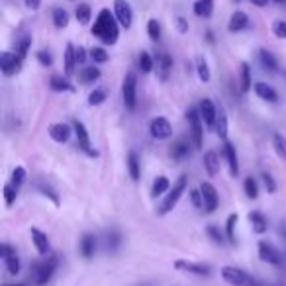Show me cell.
Returning <instances> with one entry per match:
<instances>
[{
  "label": "cell",
  "mask_w": 286,
  "mask_h": 286,
  "mask_svg": "<svg viewBox=\"0 0 286 286\" xmlns=\"http://www.w3.org/2000/svg\"><path fill=\"white\" fill-rule=\"evenodd\" d=\"M118 20L116 14H110L108 8L100 10V14L96 16V22L92 26V35L98 37L102 44L114 45L120 37V30H118Z\"/></svg>",
  "instance_id": "obj_1"
},
{
  "label": "cell",
  "mask_w": 286,
  "mask_h": 286,
  "mask_svg": "<svg viewBox=\"0 0 286 286\" xmlns=\"http://www.w3.org/2000/svg\"><path fill=\"white\" fill-rule=\"evenodd\" d=\"M187 185H188L187 175H180L178 178H176V182L173 185L171 192L167 194L165 200H163V204H161V206H159V210H157V214H159V216H165V214H169L171 210L175 208L176 204H178V200H180V196L185 194Z\"/></svg>",
  "instance_id": "obj_2"
},
{
  "label": "cell",
  "mask_w": 286,
  "mask_h": 286,
  "mask_svg": "<svg viewBox=\"0 0 286 286\" xmlns=\"http://www.w3.org/2000/svg\"><path fill=\"white\" fill-rule=\"evenodd\" d=\"M221 278L231 286H261L255 278L247 275L245 271L237 269V267H231V264H226L221 267Z\"/></svg>",
  "instance_id": "obj_3"
},
{
  "label": "cell",
  "mask_w": 286,
  "mask_h": 286,
  "mask_svg": "<svg viewBox=\"0 0 286 286\" xmlns=\"http://www.w3.org/2000/svg\"><path fill=\"white\" fill-rule=\"evenodd\" d=\"M121 98H124V104H126L128 110H135V104H137V77H135L133 71H130L124 77V83H121Z\"/></svg>",
  "instance_id": "obj_4"
},
{
  "label": "cell",
  "mask_w": 286,
  "mask_h": 286,
  "mask_svg": "<svg viewBox=\"0 0 286 286\" xmlns=\"http://www.w3.org/2000/svg\"><path fill=\"white\" fill-rule=\"evenodd\" d=\"M57 264H59L57 255H51V257H47L45 261L35 264V284L37 286L47 284V282L51 280L53 273L57 271Z\"/></svg>",
  "instance_id": "obj_5"
},
{
  "label": "cell",
  "mask_w": 286,
  "mask_h": 286,
  "mask_svg": "<svg viewBox=\"0 0 286 286\" xmlns=\"http://www.w3.org/2000/svg\"><path fill=\"white\" fill-rule=\"evenodd\" d=\"M187 120L190 124V137H192V143L194 147H202V137H204V130H202V116H200V110L196 108H190L187 114Z\"/></svg>",
  "instance_id": "obj_6"
},
{
  "label": "cell",
  "mask_w": 286,
  "mask_h": 286,
  "mask_svg": "<svg viewBox=\"0 0 286 286\" xmlns=\"http://www.w3.org/2000/svg\"><path fill=\"white\" fill-rule=\"evenodd\" d=\"M22 61L24 59H20L18 53H10V51L0 53V69H2V75H4V77L16 75V73L22 69Z\"/></svg>",
  "instance_id": "obj_7"
},
{
  "label": "cell",
  "mask_w": 286,
  "mask_h": 286,
  "mask_svg": "<svg viewBox=\"0 0 286 286\" xmlns=\"http://www.w3.org/2000/svg\"><path fill=\"white\" fill-rule=\"evenodd\" d=\"M114 14H116V20L120 22L121 28H126V30L132 28L133 12L130 2H126V0H114Z\"/></svg>",
  "instance_id": "obj_8"
},
{
  "label": "cell",
  "mask_w": 286,
  "mask_h": 286,
  "mask_svg": "<svg viewBox=\"0 0 286 286\" xmlns=\"http://www.w3.org/2000/svg\"><path fill=\"white\" fill-rule=\"evenodd\" d=\"M149 132H151V135H153L155 139H167L173 133V126H171V121L167 120V118L157 116L149 124Z\"/></svg>",
  "instance_id": "obj_9"
},
{
  "label": "cell",
  "mask_w": 286,
  "mask_h": 286,
  "mask_svg": "<svg viewBox=\"0 0 286 286\" xmlns=\"http://www.w3.org/2000/svg\"><path fill=\"white\" fill-rule=\"evenodd\" d=\"M73 132H75V135H77V143L78 147L85 151L87 155H90V157H96V151H92L90 149V135H88L87 128H85V124L78 120H73Z\"/></svg>",
  "instance_id": "obj_10"
},
{
  "label": "cell",
  "mask_w": 286,
  "mask_h": 286,
  "mask_svg": "<svg viewBox=\"0 0 286 286\" xmlns=\"http://www.w3.org/2000/svg\"><path fill=\"white\" fill-rule=\"evenodd\" d=\"M200 192H202V198H204V210L206 214H214L218 208V190L214 188V185L210 182H202L200 185Z\"/></svg>",
  "instance_id": "obj_11"
},
{
  "label": "cell",
  "mask_w": 286,
  "mask_h": 286,
  "mask_svg": "<svg viewBox=\"0 0 286 286\" xmlns=\"http://www.w3.org/2000/svg\"><path fill=\"white\" fill-rule=\"evenodd\" d=\"M198 110H200V116H202L204 124L208 126L210 130L216 128V121H218V108H216V104H214L210 98H204L202 102H200Z\"/></svg>",
  "instance_id": "obj_12"
},
{
  "label": "cell",
  "mask_w": 286,
  "mask_h": 286,
  "mask_svg": "<svg viewBox=\"0 0 286 286\" xmlns=\"http://www.w3.org/2000/svg\"><path fill=\"white\" fill-rule=\"evenodd\" d=\"M176 271H182V273H190V275H198V276H208L210 275V267L202 263H192V261H182L178 259L175 261Z\"/></svg>",
  "instance_id": "obj_13"
},
{
  "label": "cell",
  "mask_w": 286,
  "mask_h": 286,
  "mask_svg": "<svg viewBox=\"0 0 286 286\" xmlns=\"http://www.w3.org/2000/svg\"><path fill=\"white\" fill-rule=\"evenodd\" d=\"M259 257H261V261L269 264H280V261H282L278 249L267 241H259Z\"/></svg>",
  "instance_id": "obj_14"
},
{
  "label": "cell",
  "mask_w": 286,
  "mask_h": 286,
  "mask_svg": "<svg viewBox=\"0 0 286 286\" xmlns=\"http://www.w3.org/2000/svg\"><path fill=\"white\" fill-rule=\"evenodd\" d=\"M32 241H33V245H35V249H37V253L39 255H49L51 253L49 239H47V235H45L42 230L32 228Z\"/></svg>",
  "instance_id": "obj_15"
},
{
  "label": "cell",
  "mask_w": 286,
  "mask_h": 286,
  "mask_svg": "<svg viewBox=\"0 0 286 286\" xmlns=\"http://www.w3.org/2000/svg\"><path fill=\"white\" fill-rule=\"evenodd\" d=\"M49 137L57 143H65L69 137H71V128L67 124H51L49 126Z\"/></svg>",
  "instance_id": "obj_16"
},
{
  "label": "cell",
  "mask_w": 286,
  "mask_h": 286,
  "mask_svg": "<svg viewBox=\"0 0 286 286\" xmlns=\"http://www.w3.org/2000/svg\"><path fill=\"white\" fill-rule=\"evenodd\" d=\"M249 26V16L245 14V12H235V14H231L230 18V24H228V30H230L231 33L235 32H241V30H245Z\"/></svg>",
  "instance_id": "obj_17"
},
{
  "label": "cell",
  "mask_w": 286,
  "mask_h": 286,
  "mask_svg": "<svg viewBox=\"0 0 286 286\" xmlns=\"http://www.w3.org/2000/svg\"><path fill=\"white\" fill-rule=\"evenodd\" d=\"M171 69H173V59H171L169 53H161V55H157V75H159V78H161L163 83L169 78Z\"/></svg>",
  "instance_id": "obj_18"
},
{
  "label": "cell",
  "mask_w": 286,
  "mask_h": 286,
  "mask_svg": "<svg viewBox=\"0 0 286 286\" xmlns=\"http://www.w3.org/2000/svg\"><path fill=\"white\" fill-rule=\"evenodd\" d=\"M75 65L77 63V49L73 44H67L65 47V77H73L75 75Z\"/></svg>",
  "instance_id": "obj_19"
},
{
  "label": "cell",
  "mask_w": 286,
  "mask_h": 286,
  "mask_svg": "<svg viewBox=\"0 0 286 286\" xmlns=\"http://www.w3.org/2000/svg\"><path fill=\"white\" fill-rule=\"evenodd\" d=\"M255 94H257L259 98L267 100V102H278L276 90L271 87V85H267V83H255Z\"/></svg>",
  "instance_id": "obj_20"
},
{
  "label": "cell",
  "mask_w": 286,
  "mask_h": 286,
  "mask_svg": "<svg viewBox=\"0 0 286 286\" xmlns=\"http://www.w3.org/2000/svg\"><path fill=\"white\" fill-rule=\"evenodd\" d=\"M223 153H226V159H228V165H230L231 176H237V175H239V165H237V153H235V147H233V143L226 141V145H223Z\"/></svg>",
  "instance_id": "obj_21"
},
{
  "label": "cell",
  "mask_w": 286,
  "mask_h": 286,
  "mask_svg": "<svg viewBox=\"0 0 286 286\" xmlns=\"http://www.w3.org/2000/svg\"><path fill=\"white\" fill-rule=\"evenodd\" d=\"M96 251V237L92 233H85L83 239H80V255L85 259H90Z\"/></svg>",
  "instance_id": "obj_22"
},
{
  "label": "cell",
  "mask_w": 286,
  "mask_h": 286,
  "mask_svg": "<svg viewBox=\"0 0 286 286\" xmlns=\"http://www.w3.org/2000/svg\"><path fill=\"white\" fill-rule=\"evenodd\" d=\"M204 169L210 176H216L220 173V159H218V153L214 151H208L204 155Z\"/></svg>",
  "instance_id": "obj_23"
},
{
  "label": "cell",
  "mask_w": 286,
  "mask_h": 286,
  "mask_svg": "<svg viewBox=\"0 0 286 286\" xmlns=\"http://www.w3.org/2000/svg\"><path fill=\"white\" fill-rule=\"evenodd\" d=\"M192 10L200 18H210L212 12H214V0H196L194 6H192Z\"/></svg>",
  "instance_id": "obj_24"
},
{
  "label": "cell",
  "mask_w": 286,
  "mask_h": 286,
  "mask_svg": "<svg viewBox=\"0 0 286 286\" xmlns=\"http://www.w3.org/2000/svg\"><path fill=\"white\" fill-rule=\"evenodd\" d=\"M188 143L187 139H176L173 143V147H171V157L175 159V161H182V159H187L188 157Z\"/></svg>",
  "instance_id": "obj_25"
},
{
  "label": "cell",
  "mask_w": 286,
  "mask_h": 286,
  "mask_svg": "<svg viewBox=\"0 0 286 286\" xmlns=\"http://www.w3.org/2000/svg\"><path fill=\"white\" fill-rule=\"evenodd\" d=\"M249 221H251V226H253L255 233H259V235L269 230V221H267V218H264L261 212H251V214H249Z\"/></svg>",
  "instance_id": "obj_26"
},
{
  "label": "cell",
  "mask_w": 286,
  "mask_h": 286,
  "mask_svg": "<svg viewBox=\"0 0 286 286\" xmlns=\"http://www.w3.org/2000/svg\"><path fill=\"white\" fill-rule=\"evenodd\" d=\"M128 171H130V176H132L133 182H137L139 176H141V171H139V159H137V153H135V151H130V153H128Z\"/></svg>",
  "instance_id": "obj_27"
},
{
  "label": "cell",
  "mask_w": 286,
  "mask_h": 286,
  "mask_svg": "<svg viewBox=\"0 0 286 286\" xmlns=\"http://www.w3.org/2000/svg\"><path fill=\"white\" fill-rule=\"evenodd\" d=\"M49 87L51 90H55V92H67V90H75L73 85L67 80V77H61V75H53L51 80H49Z\"/></svg>",
  "instance_id": "obj_28"
},
{
  "label": "cell",
  "mask_w": 286,
  "mask_h": 286,
  "mask_svg": "<svg viewBox=\"0 0 286 286\" xmlns=\"http://www.w3.org/2000/svg\"><path fill=\"white\" fill-rule=\"evenodd\" d=\"M75 16H77L78 24L87 26L90 22V18H92V8L88 4H85V2H80V4H77V8H75Z\"/></svg>",
  "instance_id": "obj_29"
},
{
  "label": "cell",
  "mask_w": 286,
  "mask_h": 286,
  "mask_svg": "<svg viewBox=\"0 0 286 286\" xmlns=\"http://www.w3.org/2000/svg\"><path fill=\"white\" fill-rule=\"evenodd\" d=\"M216 133L220 135V139H228V116H226V110L220 106V112H218V121H216Z\"/></svg>",
  "instance_id": "obj_30"
},
{
  "label": "cell",
  "mask_w": 286,
  "mask_h": 286,
  "mask_svg": "<svg viewBox=\"0 0 286 286\" xmlns=\"http://www.w3.org/2000/svg\"><path fill=\"white\" fill-rule=\"evenodd\" d=\"M78 78H80V83H85V85L96 83L100 78V69H96V67H85V69L80 71Z\"/></svg>",
  "instance_id": "obj_31"
},
{
  "label": "cell",
  "mask_w": 286,
  "mask_h": 286,
  "mask_svg": "<svg viewBox=\"0 0 286 286\" xmlns=\"http://www.w3.org/2000/svg\"><path fill=\"white\" fill-rule=\"evenodd\" d=\"M169 188H171L169 178H167V176H157V178H155V182H153V188H151V194H153L155 198H157V196L165 194Z\"/></svg>",
  "instance_id": "obj_32"
},
{
  "label": "cell",
  "mask_w": 286,
  "mask_h": 286,
  "mask_svg": "<svg viewBox=\"0 0 286 286\" xmlns=\"http://www.w3.org/2000/svg\"><path fill=\"white\" fill-rule=\"evenodd\" d=\"M239 88H241L243 94L251 90V67L247 63H241V85H239Z\"/></svg>",
  "instance_id": "obj_33"
},
{
  "label": "cell",
  "mask_w": 286,
  "mask_h": 286,
  "mask_svg": "<svg viewBox=\"0 0 286 286\" xmlns=\"http://www.w3.org/2000/svg\"><path fill=\"white\" fill-rule=\"evenodd\" d=\"M259 57H261V63H263L264 69H269V71H276V69H278V63H276L275 55H273L271 51L261 49V51H259Z\"/></svg>",
  "instance_id": "obj_34"
},
{
  "label": "cell",
  "mask_w": 286,
  "mask_h": 286,
  "mask_svg": "<svg viewBox=\"0 0 286 286\" xmlns=\"http://www.w3.org/2000/svg\"><path fill=\"white\" fill-rule=\"evenodd\" d=\"M53 24H55V28H59V30L67 28L69 26V14H67V10H63V8L53 10Z\"/></svg>",
  "instance_id": "obj_35"
},
{
  "label": "cell",
  "mask_w": 286,
  "mask_h": 286,
  "mask_svg": "<svg viewBox=\"0 0 286 286\" xmlns=\"http://www.w3.org/2000/svg\"><path fill=\"white\" fill-rule=\"evenodd\" d=\"M153 65H155V61H153V57L149 55V51H141V53H139V69H141L143 73H151V71H153Z\"/></svg>",
  "instance_id": "obj_36"
},
{
  "label": "cell",
  "mask_w": 286,
  "mask_h": 286,
  "mask_svg": "<svg viewBox=\"0 0 286 286\" xmlns=\"http://www.w3.org/2000/svg\"><path fill=\"white\" fill-rule=\"evenodd\" d=\"M196 71H198V77L202 83H208L210 80V67L206 63V59L204 57H198V61H196Z\"/></svg>",
  "instance_id": "obj_37"
},
{
  "label": "cell",
  "mask_w": 286,
  "mask_h": 286,
  "mask_svg": "<svg viewBox=\"0 0 286 286\" xmlns=\"http://www.w3.org/2000/svg\"><path fill=\"white\" fill-rule=\"evenodd\" d=\"M147 33H149V37H151L153 42H159V39H161V24L157 22L155 18H151V20L147 22Z\"/></svg>",
  "instance_id": "obj_38"
},
{
  "label": "cell",
  "mask_w": 286,
  "mask_h": 286,
  "mask_svg": "<svg viewBox=\"0 0 286 286\" xmlns=\"http://www.w3.org/2000/svg\"><path fill=\"white\" fill-rule=\"evenodd\" d=\"M237 220H239V216L231 214L230 218H228V223H226V233H228V239L231 243H235V226H237Z\"/></svg>",
  "instance_id": "obj_39"
},
{
  "label": "cell",
  "mask_w": 286,
  "mask_h": 286,
  "mask_svg": "<svg viewBox=\"0 0 286 286\" xmlns=\"http://www.w3.org/2000/svg\"><path fill=\"white\" fill-rule=\"evenodd\" d=\"M104 100H106V92H104L102 88H94V90L88 94V104H90V106H100Z\"/></svg>",
  "instance_id": "obj_40"
},
{
  "label": "cell",
  "mask_w": 286,
  "mask_h": 286,
  "mask_svg": "<svg viewBox=\"0 0 286 286\" xmlns=\"http://www.w3.org/2000/svg\"><path fill=\"white\" fill-rule=\"evenodd\" d=\"M245 194L249 196L251 200H257V196H259V187H257V182H255V178H245Z\"/></svg>",
  "instance_id": "obj_41"
},
{
  "label": "cell",
  "mask_w": 286,
  "mask_h": 286,
  "mask_svg": "<svg viewBox=\"0 0 286 286\" xmlns=\"http://www.w3.org/2000/svg\"><path fill=\"white\" fill-rule=\"evenodd\" d=\"M273 143H275V151L276 155L280 157V159H284L286 157V139L280 135V133H276L275 137H273Z\"/></svg>",
  "instance_id": "obj_42"
},
{
  "label": "cell",
  "mask_w": 286,
  "mask_h": 286,
  "mask_svg": "<svg viewBox=\"0 0 286 286\" xmlns=\"http://www.w3.org/2000/svg\"><path fill=\"white\" fill-rule=\"evenodd\" d=\"M88 55H90V59H92L94 63H106V61H108V53H106V49H102V47H92Z\"/></svg>",
  "instance_id": "obj_43"
},
{
  "label": "cell",
  "mask_w": 286,
  "mask_h": 286,
  "mask_svg": "<svg viewBox=\"0 0 286 286\" xmlns=\"http://www.w3.org/2000/svg\"><path fill=\"white\" fill-rule=\"evenodd\" d=\"M4 264H6V271L10 275H18L20 273V259H18V255H12L8 259H4Z\"/></svg>",
  "instance_id": "obj_44"
},
{
  "label": "cell",
  "mask_w": 286,
  "mask_h": 286,
  "mask_svg": "<svg viewBox=\"0 0 286 286\" xmlns=\"http://www.w3.org/2000/svg\"><path fill=\"white\" fill-rule=\"evenodd\" d=\"M24 182H26V169L24 167H16L12 171V185L14 187H22Z\"/></svg>",
  "instance_id": "obj_45"
},
{
  "label": "cell",
  "mask_w": 286,
  "mask_h": 286,
  "mask_svg": "<svg viewBox=\"0 0 286 286\" xmlns=\"http://www.w3.org/2000/svg\"><path fill=\"white\" fill-rule=\"evenodd\" d=\"M16 194H18V187H14V185H6V187H4V200H6V206H12V204H14Z\"/></svg>",
  "instance_id": "obj_46"
},
{
  "label": "cell",
  "mask_w": 286,
  "mask_h": 286,
  "mask_svg": "<svg viewBox=\"0 0 286 286\" xmlns=\"http://www.w3.org/2000/svg\"><path fill=\"white\" fill-rule=\"evenodd\" d=\"M273 33H275L278 39H286V22L284 20H276L273 24Z\"/></svg>",
  "instance_id": "obj_47"
},
{
  "label": "cell",
  "mask_w": 286,
  "mask_h": 286,
  "mask_svg": "<svg viewBox=\"0 0 286 286\" xmlns=\"http://www.w3.org/2000/svg\"><path fill=\"white\" fill-rule=\"evenodd\" d=\"M30 45H32V37H24L22 42L18 44V49H16V53H18V57H20V59H26V55H28V49H30Z\"/></svg>",
  "instance_id": "obj_48"
},
{
  "label": "cell",
  "mask_w": 286,
  "mask_h": 286,
  "mask_svg": "<svg viewBox=\"0 0 286 286\" xmlns=\"http://www.w3.org/2000/svg\"><path fill=\"white\" fill-rule=\"evenodd\" d=\"M120 241H121V235L116 230H112L110 233H108V249L114 251V249L120 245Z\"/></svg>",
  "instance_id": "obj_49"
},
{
  "label": "cell",
  "mask_w": 286,
  "mask_h": 286,
  "mask_svg": "<svg viewBox=\"0 0 286 286\" xmlns=\"http://www.w3.org/2000/svg\"><path fill=\"white\" fill-rule=\"evenodd\" d=\"M35 57H37V61H39V63H42L44 67H51V63H53L51 53H49V51H45V49L37 51V53H35Z\"/></svg>",
  "instance_id": "obj_50"
},
{
  "label": "cell",
  "mask_w": 286,
  "mask_h": 286,
  "mask_svg": "<svg viewBox=\"0 0 286 286\" xmlns=\"http://www.w3.org/2000/svg\"><path fill=\"white\" fill-rule=\"evenodd\" d=\"M263 182H264V188H267V192H269V194H273V192H276V182H275V178L269 175V173H263Z\"/></svg>",
  "instance_id": "obj_51"
},
{
  "label": "cell",
  "mask_w": 286,
  "mask_h": 286,
  "mask_svg": "<svg viewBox=\"0 0 286 286\" xmlns=\"http://www.w3.org/2000/svg\"><path fill=\"white\" fill-rule=\"evenodd\" d=\"M190 200H192L194 208H204V198H202L200 190H190Z\"/></svg>",
  "instance_id": "obj_52"
},
{
  "label": "cell",
  "mask_w": 286,
  "mask_h": 286,
  "mask_svg": "<svg viewBox=\"0 0 286 286\" xmlns=\"http://www.w3.org/2000/svg\"><path fill=\"white\" fill-rule=\"evenodd\" d=\"M208 235L210 237H212V239H214V241L216 243H223V237H221V233L218 230H216V228H214V226H208Z\"/></svg>",
  "instance_id": "obj_53"
},
{
  "label": "cell",
  "mask_w": 286,
  "mask_h": 286,
  "mask_svg": "<svg viewBox=\"0 0 286 286\" xmlns=\"http://www.w3.org/2000/svg\"><path fill=\"white\" fill-rule=\"evenodd\" d=\"M39 190L44 192L45 196H49V198L53 200V204H55V206H59V198H57V196H55V192H53L51 188H49V187H45V185H42V187H39Z\"/></svg>",
  "instance_id": "obj_54"
},
{
  "label": "cell",
  "mask_w": 286,
  "mask_h": 286,
  "mask_svg": "<svg viewBox=\"0 0 286 286\" xmlns=\"http://www.w3.org/2000/svg\"><path fill=\"white\" fill-rule=\"evenodd\" d=\"M176 26H178V32H180V33H187L188 32V24H187V20H185L182 16H178V18H176Z\"/></svg>",
  "instance_id": "obj_55"
},
{
  "label": "cell",
  "mask_w": 286,
  "mask_h": 286,
  "mask_svg": "<svg viewBox=\"0 0 286 286\" xmlns=\"http://www.w3.org/2000/svg\"><path fill=\"white\" fill-rule=\"evenodd\" d=\"M87 49H85V47H78L77 49V63L78 65H83V63H85V61H87Z\"/></svg>",
  "instance_id": "obj_56"
},
{
  "label": "cell",
  "mask_w": 286,
  "mask_h": 286,
  "mask_svg": "<svg viewBox=\"0 0 286 286\" xmlns=\"http://www.w3.org/2000/svg\"><path fill=\"white\" fill-rule=\"evenodd\" d=\"M12 255H16V251L12 249L8 243H4V245H2V259H8V257H12Z\"/></svg>",
  "instance_id": "obj_57"
},
{
  "label": "cell",
  "mask_w": 286,
  "mask_h": 286,
  "mask_svg": "<svg viewBox=\"0 0 286 286\" xmlns=\"http://www.w3.org/2000/svg\"><path fill=\"white\" fill-rule=\"evenodd\" d=\"M26 2V6L30 8V10H37L39 6H42V0H24Z\"/></svg>",
  "instance_id": "obj_58"
},
{
  "label": "cell",
  "mask_w": 286,
  "mask_h": 286,
  "mask_svg": "<svg viewBox=\"0 0 286 286\" xmlns=\"http://www.w3.org/2000/svg\"><path fill=\"white\" fill-rule=\"evenodd\" d=\"M249 2H251L253 6H259V8H264V6H267V4L271 2V0H249Z\"/></svg>",
  "instance_id": "obj_59"
},
{
  "label": "cell",
  "mask_w": 286,
  "mask_h": 286,
  "mask_svg": "<svg viewBox=\"0 0 286 286\" xmlns=\"http://www.w3.org/2000/svg\"><path fill=\"white\" fill-rule=\"evenodd\" d=\"M273 2H276V4H284L286 0H273Z\"/></svg>",
  "instance_id": "obj_60"
},
{
  "label": "cell",
  "mask_w": 286,
  "mask_h": 286,
  "mask_svg": "<svg viewBox=\"0 0 286 286\" xmlns=\"http://www.w3.org/2000/svg\"><path fill=\"white\" fill-rule=\"evenodd\" d=\"M10 286H26V284H10Z\"/></svg>",
  "instance_id": "obj_61"
},
{
  "label": "cell",
  "mask_w": 286,
  "mask_h": 286,
  "mask_svg": "<svg viewBox=\"0 0 286 286\" xmlns=\"http://www.w3.org/2000/svg\"><path fill=\"white\" fill-rule=\"evenodd\" d=\"M73 2H75V0H73Z\"/></svg>",
  "instance_id": "obj_62"
}]
</instances>
